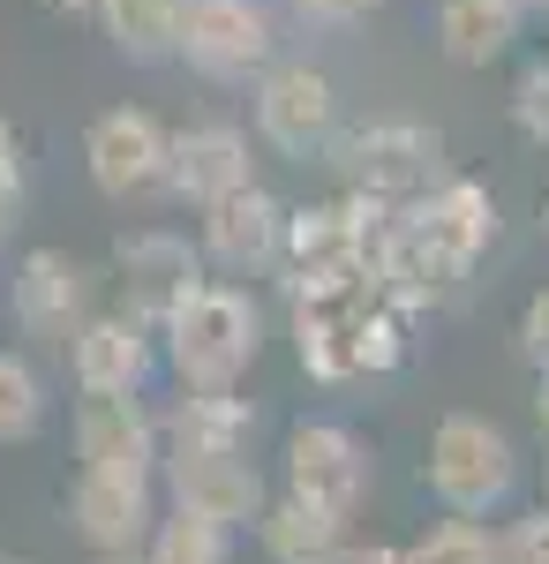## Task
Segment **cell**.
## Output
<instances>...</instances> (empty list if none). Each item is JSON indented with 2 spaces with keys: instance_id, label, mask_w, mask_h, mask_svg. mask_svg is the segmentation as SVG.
<instances>
[{
  "instance_id": "cell-1",
  "label": "cell",
  "mask_w": 549,
  "mask_h": 564,
  "mask_svg": "<svg viewBox=\"0 0 549 564\" xmlns=\"http://www.w3.org/2000/svg\"><path fill=\"white\" fill-rule=\"evenodd\" d=\"M489 241H497V196L466 174H444L437 188H422L415 204L391 212V234H384V257H377L384 302L399 308V316L444 302L466 271L482 263Z\"/></svg>"
},
{
  "instance_id": "cell-2",
  "label": "cell",
  "mask_w": 549,
  "mask_h": 564,
  "mask_svg": "<svg viewBox=\"0 0 549 564\" xmlns=\"http://www.w3.org/2000/svg\"><path fill=\"white\" fill-rule=\"evenodd\" d=\"M294 302V347L316 384H354L407 361V316L384 302L377 271H332V279H287Z\"/></svg>"
},
{
  "instance_id": "cell-3",
  "label": "cell",
  "mask_w": 549,
  "mask_h": 564,
  "mask_svg": "<svg viewBox=\"0 0 549 564\" xmlns=\"http://www.w3.org/2000/svg\"><path fill=\"white\" fill-rule=\"evenodd\" d=\"M159 339H166V361L189 391H234V377L256 361L263 347V316L241 286L226 279H196L181 302L159 316Z\"/></svg>"
},
{
  "instance_id": "cell-4",
  "label": "cell",
  "mask_w": 549,
  "mask_h": 564,
  "mask_svg": "<svg viewBox=\"0 0 549 564\" xmlns=\"http://www.w3.org/2000/svg\"><path fill=\"white\" fill-rule=\"evenodd\" d=\"M324 159L338 166L346 196H369V204L399 212L444 181V135L429 121H362V129H338Z\"/></svg>"
},
{
  "instance_id": "cell-5",
  "label": "cell",
  "mask_w": 549,
  "mask_h": 564,
  "mask_svg": "<svg viewBox=\"0 0 549 564\" xmlns=\"http://www.w3.org/2000/svg\"><path fill=\"white\" fill-rule=\"evenodd\" d=\"M422 475H429V489H437L444 512L482 520V512H497V505L512 497L519 452H512V436L497 430V422H482V414H444L437 436H429Z\"/></svg>"
},
{
  "instance_id": "cell-6",
  "label": "cell",
  "mask_w": 549,
  "mask_h": 564,
  "mask_svg": "<svg viewBox=\"0 0 549 564\" xmlns=\"http://www.w3.org/2000/svg\"><path fill=\"white\" fill-rule=\"evenodd\" d=\"M279 31L263 0H181V39L173 61H189L204 84H249L271 68Z\"/></svg>"
},
{
  "instance_id": "cell-7",
  "label": "cell",
  "mask_w": 549,
  "mask_h": 564,
  "mask_svg": "<svg viewBox=\"0 0 549 564\" xmlns=\"http://www.w3.org/2000/svg\"><path fill=\"white\" fill-rule=\"evenodd\" d=\"M98 271L84 257H68V249H31V257L8 271V316H15V332L23 339H39V347H68L76 332H84V316L98 308Z\"/></svg>"
},
{
  "instance_id": "cell-8",
  "label": "cell",
  "mask_w": 549,
  "mask_h": 564,
  "mask_svg": "<svg viewBox=\"0 0 549 564\" xmlns=\"http://www.w3.org/2000/svg\"><path fill=\"white\" fill-rule=\"evenodd\" d=\"M256 135L279 151V159H324L338 135V90L324 68H309V61H271L263 76H256Z\"/></svg>"
},
{
  "instance_id": "cell-9",
  "label": "cell",
  "mask_w": 549,
  "mask_h": 564,
  "mask_svg": "<svg viewBox=\"0 0 549 564\" xmlns=\"http://www.w3.org/2000/svg\"><path fill=\"white\" fill-rule=\"evenodd\" d=\"M84 166H90V188H98L106 204L166 196V129H159V113H143V106H106L84 129Z\"/></svg>"
},
{
  "instance_id": "cell-10",
  "label": "cell",
  "mask_w": 549,
  "mask_h": 564,
  "mask_svg": "<svg viewBox=\"0 0 549 564\" xmlns=\"http://www.w3.org/2000/svg\"><path fill=\"white\" fill-rule=\"evenodd\" d=\"M159 414L143 406V391H84L76 399V459L90 475H128L159 481Z\"/></svg>"
},
{
  "instance_id": "cell-11",
  "label": "cell",
  "mask_w": 549,
  "mask_h": 564,
  "mask_svg": "<svg viewBox=\"0 0 549 564\" xmlns=\"http://www.w3.org/2000/svg\"><path fill=\"white\" fill-rule=\"evenodd\" d=\"M159 481L173 512H196L226 534L263 520V475L249 467V452H159Z\"/></svg>"
},
{
  "instance_id": "cell-12",
  "label": "cell",
  "mask_w": 549,
  "mask_h": 564,
  "mask_svg": "<svg viewBox=\"0 0 549 564\" xmlns=\"http://www.w3.org/2000/svg\"><path fill=\"white\" fill-rule=\"evenodd\" d=\"M362 489H369V452H362V436L338 430V422H294V436H287V497L346 520V512L362 505Z\"/></svg>"
},
{
  "instance_id": "cell-13",
  "label": "cell",
  "mask_w": 549,
  "mask_h": 564,
  "mask_svg": "<svg viewBox=\"0 0 549 564\" xmlns=\"http://www.w3.org/2000/svg\"><path fill=\"white\" fill-rule=\"evenodd\" d=\"M196 279H204V249H189L181 234H166V226H143V234H121V241H114L121 308L136 316V324H151V332H159V316H166Z\"/></svg>"
},
{
  "instance_id": "cell-14",
  "label": "cell",
  "mask_w": 549,
  "mask_h": 564,
  "mask_svg": "<svg viewBox=\"0 0 549 564\" xmlns=\"http://www.w3.org/2000/svg\"><path fill=\"white\" fill-rule=\"evenodd\" d=\"M159 481H128V475H76L68 489V527L84 534L90 557H121V550H143L151 527H159Z\"/></svg>"
},
{
  "instance_id": "cell-15",
  "label": "cell",
  "mask_w": 549,
  "mask_h": 564,
  "mask_svg": "<svg viewBox=\"0 0 549 564\" xmlns=\"http://www.w3.org/2000/svg\"><path fill=\"white\" fill-rule=\"evenodd\" d=\"M204 212V257L218 271H271L279 263V234H287V204L271 196V188H226L212 204H196Z\"/></svg>"
},
{
  "instance_id": "cell-16",
  "label": "cell",
  "mask_w": 549,
  "mask_h": 564,
  "mask_svg": "<svg viewBox=\"0 0 549 564\" xmlns=\"http://www.w3.org/2000/svg\"><path fill=\"white\" fill-rule=\"evenodd\" d=\"M151 324H136L128 308H90L84 332L68 339V377L76 391H143L151 384Z\"/></svg>"
},
{
  "instance_id": "cell-17",
  "label": "cell",
  "mask_w": 549,
  "mask_h": 564,
  "mask_svg": "<svg viewBox=\"0 0 549 564\" xmlns=\"http://www.w3.org/2000/svg\"><path fill=\"white\" fill-rule=\"evenodd\" d=\"M249 181V135L234 121H196V129L166 135V196L181 204H212L226 188Z\"/></svg>"
},
{
  "instance_id": "cell-18",
  "label": "cell",
  "mask_w": 549,
  "mask_h": 564,
  "mask_svg": "<svg viewBox=\"0 0 549 564\" xmlns=\"http://www.w3.org/2000/svg\"><path fill=\"white\" fill-rule=\"evenodd\" d=\"M519 15H527L519 0H437V45L460 68H489L519 39Z\"/></svg>"
},
{
  "instance_id": "cell-19",
  "label": "cell",
  "mask_w": 549,
  "mask_h": 564,
  "mask_svg": "<svg viewBox=\"0 0 549 564\" xmlns=\"http://www.w3.org/2000/svg\"><path fill=\"white\" fill-rule=\"evenodd\" d=\"M249 430H256V414L234 391H189L159 422V444L166 452H249Z\"/></svg>"
},
{
  "instance_id": "cell-20",
  "label": "cell",
  "mask_w": 549,
  "mask_h": 564,
  "mask_svg": "<svg viewBox=\"0 0 549 564\" xmlns=\"http://www.w3.org/2000/svg\"><path fill=\"white\" fill-rule=\"evenodd\" d=\"M90 23L106 31V45L121 61L159 68V61H173V39H181V0H106Z\"/></svg>"
},
{
  "instance_id": "cell-21",
  "label": "cell",
  "mask_w": 549,
  "mask_h": 564,
  "mask_svg": "<svg viewBox=\"0 0 549 564\" xmlns=\"http://www.w3.org/2000/svg\"><path fill=\"white\" fill-rule=\"evenodd\" d=\"M263 550H271V564H338L346 557V534L332 520V512H316V505H301V497H279V505H263Z\"/></svg>"
},
{
  "instance_id": "cell-22",
  "label": "cell",
  "mask_w": 549,
  "mask_h": 564,
  "mask_svg": "<svg viewBox=\"0 0 549 564\" xmlns=\"http://www.w3.org/2000/svg\"><path fill=\"white\" fill-rule=\"evenodd\" d=\"M45 430V377L0 347V444H31Z\"/></svg>"
},
{
  "instance_id": "cell-23",
  "label": "cell",
  "mask_w": 549,
  "mask_h": 564,
  "mask_svg": "<svg viewBox=\"0 0 549 564\" xmlns=\"http://www.w3.org/2000/svg\"><path fill=\"white\" fill-rule=\"evenodd\" d=\"M143 564H226V527L196 520V512H166L143 542Z\"/></svg>"
},
{
  "instance_id": "cell-24",
  "label": "cell",
  "mask_w": 549,
  "mask_h": 564,
  "mask_svg": "<svg viewBox=\"0 0 549 564\" xmlns=\"http://www.w3.org/2000/svg\"><path fill=\"white\" fill-rule=\"evenodd\" d=\"M407 564H497V542H489V527L466 520V512H452V520H437L407 550Z\"/></svg>"
},
{
  "instance_id": "cell-25",
  "label": "cell",
  "mask_w": 549,
  "mask_h": 564,
  "mask_svg": "<svg viewBox=\"0 0 549 564\" xmlns=\"http://www.w3.org/2000/svg\"><path fill=\"white\" fill-rule=\"evenodd\" d=\"M512 121H519L527 143H542V151H549V61L519 68V84H512Z\"/></svg>"
},
{
  "instance_id": "cell-26",
  "label": "cell",
  "mask_w": 549,
  "mask_h": 564,
  "mask_svg": "<svg viewBox=\"0 0 549 564\" xmlns=\"http://www.w3.org/2000/svg\"><path fill=\"white\" fill-rule=\"evenodd\" d=\"M497 564H549V505L497 534Z\"/></svg>"
},
{
  "instance_id": "cell-27",
  "label": "cell",
  "mask_w": 549,
  "mask_h": 564,
  "mask_svg": "<svg viewBox=\"0 0 549 564\" xmlns=\"http://www.w3.org/2000/svg\"><path fill=\"white\" fill-rule=\"evenodd\" d=\"M15 212H23V151H15V129L0 121V234L15 226Z\"/></svg>"
},
{
  "instance_id": "cell-28",
  "label": "cell",
  "mask_w": 549,
  "mask_h": 564,
  "mask_svg": "<svg viewBox=\"0 0 549 564\" xmlns=\"http://www.w3.org/2000/svg\"><path fill=\"white\" fill-rule=\"evenodd\" d=\"M519 354H527L535 369H549V286L519 308Z\"/></svg>"
},
{
  "instance_id": "cell-29",
  "label": "cell",
  "mask_w": 549,
  "mask_h": 564,
  "mask_svg": "<svg viewBox=\"0 0 549 564\" xmlns=\"http://www.w3.org/2000/svg\"><path fill=\"white\" fill-rule=\"evenodd\" d=\"M301 15H316V23H362L369 8H384V0H294Z\"/></svg>"
},
{
  "instance_id": "cell-30",
  "label": "cell",
  "mask_w": 549,
  "mask_h": 564,
  "mask_svg": "<svg viewBox=\"0 0 549 564\" xmlns=\"http://www.w3.org/2000/svg\"><path fill=\"white\" fill-rule=\"evenodd\" d=\"M338 564H407V550H384V542H369V550H346Z\"/></svg>"
},
{
  "instance_id": "cell-31",
  "label": "cell",
  "mask_w": 549,
  "mask_h": 564,
  "mask_svg": "<svg viewBox=\"0 0 549 564\" xmlns=\"http://www.w3.org/2000/svg\"><path fill=\"white\" fill-rule=\"evenodd\" d=\"M45 8H61V15H98L106 0H45Z\"/></svg>"
},
{
  "instance_id": "cell-32",
  "label": "cell",
  "mask_w": 549,
  "mask_h": 564,
  "mask_svg": "<svg viewBox=\"0 0 549 564\" xmlns=\"http://www.w3.org/2000/svg\"><path fill=\"white\" fill-rule=\"evenodd\" d=\"M535 414H542V430H549V369H542V384H535Z\"/></svg>"
},
{
  "instance_id": "cell-33",
  "label": "cell",
  "mask_w": 549,
  "mask_h": 564,
  "mask_svg": "<svg viewBox=\"0 0 549 564\" xmlns=\"http://www.w3.org/2000/svg\"><path fill=\"white\" fill-rule=\"evenodd\" d=\"M90 564H143V550H121V557H90Z\"/></svg>"
},
{
  "instance_id": "cell-34",
  "label": "cell",
  "mask_w": 549,
  "mask_h": 564,
  "mask_svg": "<svg viewBox=\"0 0 549 564\" xmlns=\"http://www.w3.org/2000/svg\"><path fill=\"white\" fill-rule=\"evenodd\" d=\"M0 564H39V557H8V550H0Z\"/></svg>"
},
{
  "instance_id": "cell-35",
  "label": "cell",
  "mask_w": 549,
  "mask_h": 564,
  "mask_svg": "<svg viewBox=\"0 0 549 564\" xmlns=\"http://www.w3.org/2000/svg\"><path fill=\"white\" fill-rule=\"evenodd\" d=\"M519 8H549V0H519Z\"/></svg>"
},
{
  "instance_id": "cell-36",
  "label": "cell",
  "mask_w": 549,
  "mask_h": 564,
  "mask_svg": "<svg viewBox=\"0 0 549 564\" xmlns=\"http://www.w3.org/2000/svg\"><path fill=\"white\" fill-rule=\"evenodd\" d=\"M542 234H549V204H542Z\"/></svg>"
}]
</instances>
